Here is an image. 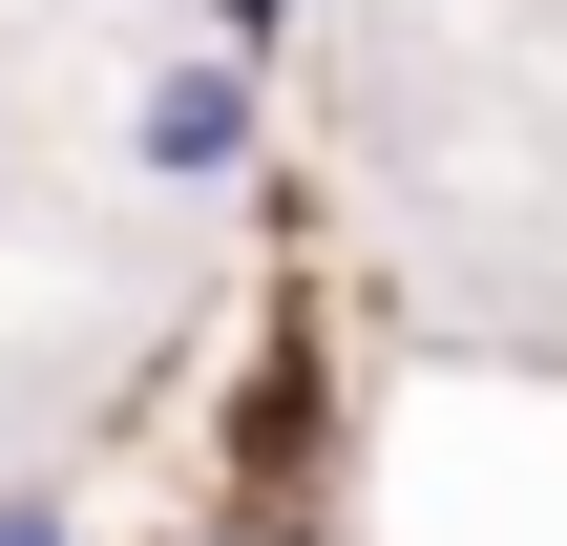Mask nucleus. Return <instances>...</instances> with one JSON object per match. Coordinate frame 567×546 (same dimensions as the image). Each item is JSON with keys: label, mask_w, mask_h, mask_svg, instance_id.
Returning <instances> with one entry per match:
<instances>
[{"label": "nucleus", "mask_w": 567, "mask_h": 546, "mask_svg": "<svg viewBox=\"0 0 567 546\" xmlns=\"http://www.w3.org/2000/svg\"><path fill=\"white\" fill-rule=\"evenodd\" d=\"M0 546H84V526H63V505H42V484H0Z\"/></svg>", "instance_id": "obj_2"}, {"label": "nucleus", "mask_w": 567, "mask_h": 546, "mask_svg": "<svg viewBox=\"0 0 567 546\" xmlns=\"http://www.w3.org/2000/svg\"><path fill=\"white\" fill-rule=\"evenodd\" d=\"M126 168H147V189H231V168H252V63H231V42H210V63H147Z\"/></svg>", "instance_id": "obj_1"}]
</instances>
